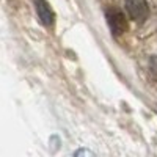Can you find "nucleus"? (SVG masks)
I'll return each mask as SVG.
<instances>
[{
    "label": "nucleus",
    "instance_id": "obj_3",
    "mask_svg": "<svg viewBox=\"0 0 157 157\" xmlns=\"http://www.w3.org/2000/svg\"><path fill=\"white\" fill-rule=\"evenodd\" d=\"M35 2V8H36V14L39 17V21H41L46 27H52L54 25V11H52L50 5L46 2V0H33Z\"/></svg>",
    "mask_w": 157,
    "mask_h": 157
},
{
    "label": "nucleus",
    "instance_id": "obj_1",
    "mask_svg": "<svg viewBox=\"0 0 157 157\" xmlns=\"http://www.w3.org/2000/svg\"><path fill=\"white\" fill-rule=\"evenodd\" d=\"M105 19H107V24L110 27L112 35L121 36V35L126 33V30H127V21H126V16H124V13L121 10L109 8L107 13H105Z\"/></svg>",
    "mask_w": 157,
    "mask_h": 157
},
{
    "label": "nucleus",
    "instance_id": "obj_4",
    "mask_svg": "<svg viewBox=\"0 0 157 157\" xmlns=\"http://www.w3.org/2000/svg\"><path fill=\"white\" fill-rule=\"evenodd\" d=\"M88 155H90V152L86 149H80V151H77V154L74 157H88Z\"/></svg>",
    "mask_w": 157,
    "mask_h": 157
},
{
    "label": "nucleus",
    "instance_id": "obj_2",
    "mask_svg": "<svg viewBox=\"0 0 157 157\" xmlns=\"http://www.w3.org/2000/svg\"><path fill=\"white\" fill-rule=\"evenodd\" d=\"M124 8L127 14L130 16V19L137 22H143L149 14L146 0H124Z\"/></svg>",
    "mask_w": 157,
    "mask_h": 157
}]
</instances>
